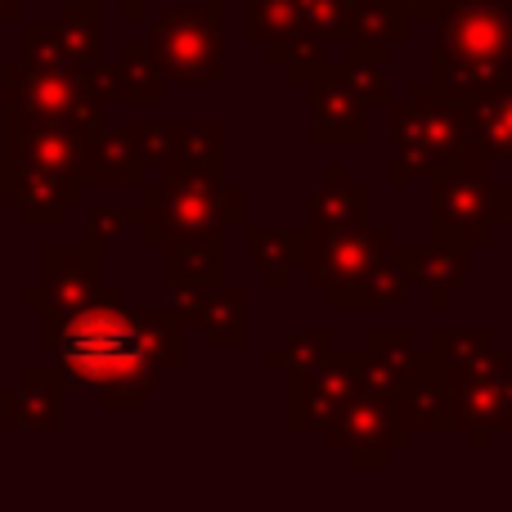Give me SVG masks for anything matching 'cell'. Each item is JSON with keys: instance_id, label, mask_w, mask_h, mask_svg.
<instances>
[{"instance_id": "obj_19", "label": "cell", "mask_w": 512, "mask_h": 512, "mask_svg": "<svg viewBox=\"0 0 512 512\" xmlns=\"http://www.w3.org/2000/svg\"><path fill=\"white\" fill-rule=\"evenodd\" d=\"M0 418L9 427H59V378L50 373L23 378L0 400Z\"/></svg>"}, {"instance_id": "obj_16", "label": "cell", "mask_w": 512, "mask_h": 512, "mask_svg": "<svg viewBox=\"0 0 512 512\" xmlns=\"http://www.w3.org/2000/svg\"><path fill=\"white\" fill-rule=\"evenodd\" d=\"M81 176L86 185H135L144 176V158L135 149L131 131H95L86 135V158H81Z\"/></svg>"}, {"instance_id": "obj_20", "label": "cell", "mask_w": 512, "mask_h": 512, "mask_svg": "<svg viewBox=\"0 0 512 512\" xmlns=\"http://www.w3.org/2000/svg\"><path fill=\"white\" fill-rule=\"evenodd\" d=\"M248 36L265 45L270 59H283L301 45V18L297 0H248Z\"/></svg>"}, {"instance_id": "obj_25", "label": "cell", "mask_w": 512, "mask_h": 512, "mask_svg": "<svg viewBox=\"0 0 512 512\" xmlns=\"http://www.w3.org/2000/svg\"><path fill=\"white\" fill-rule=\"evenodd\" d=\"M355 14V0H297V18H301V45L292 54H319V45L346 36Z\"/></svg>"}, {"instance_id": "obj_6", "label": "cell", "mask_w": 512, "mask_h": 512, "mask_svg": "<svg viewBox=\"0 0 512 512\" xmlns=\"http://www.w3.org/2000/svg\"><path fill=\"white\" fill-rule=\"evenodd\" d=\"M512 216V198L486 162L459 158L432 176V234L459 248H486Z\"/></svg>"}, {"instance_id": "obj_23", "label": "cell", "mask_w": 512, "mask_h": 512, "mask_svg": "<svg viewBox=\"0 0 512 512\" xmlns=\"http://www.w3.org/2000/svg\"><path fill=\"white\" fill-rule=\"evenodd\" d=\"M162 63L149 45L131 41L122 54V63H113V99H126V104H158L162 99Z\"/></svg>"}, {"instance_id": "obj_11", "label": "cell", "mask_w": 512, "mask_h": 512, "mask_svg": "<svg viewBox=\"0 0 512 512\" xmlns=\"http://www.w3.org/2000/svg\"><path fill=\"white\" fill-rule=\"evenodd\" d=\"M301 81H310V104H315V122H310V140L315 144H360L369 135L364 126V99L360 90L346 81V68H328V59H315Z\"/></svg>"}, {"instance_id": "obj_2", "label": "cell", "mask_w": 512, "mask_h": 512, "mask_svg": "<svg viewBox=\"0 0 512 512\" xmlns=\"http://www.w3.org/2000/svg\"><path fill=\"white\" fill-rule=\"evenodd\" d=\"M512 77V14L499 0H450L432 45V90L477 99Z\"/></svg>"}, {"instance_id": "obj_27", "label": "cell", "mask_w": 512, "mask_h": 512, "mask_svg": "<svg viewBox=\"0 0 512 512\" xmlns=\"http://www.w3.org/2000/svg\"><path fill=\"white\" fill-rule=\"evenodd\" d=\"M131 221H135L131 207H95V212H90V225H86V243H104V239L117 243Z\"/></svg>"}, {"instance_id": "obj_29", "label": "cell", "mask_w": 512, "mask_h": 512, "mask_svg": "<svg viewBox=\"0 0 512 512\" xmlns=\"http://www.w3.org/2000/svg\"><path fill=\"white\" fill-rule=\"evenodd\" d=\"M9 18H18V0H0V32H5Z\"/></svg>"}, {"instance_id": "obj_28", "label": "cell", "mask_w": 512, "mask_h": 512, "mask_svg": "<svg viewBox=\"0 0 512 512\" xmlns=\"http://www.w3.org/2000/svg\"><path fill=\"white\" fill-rule=\"evenodd\" d=\"M391 9H400V14L414 23V18H441V9L450 5V0H387Z\"/></svg>"}, {"instance_id": "obj_5", "label": "cell", "mask_w": 512, "mask_h": 512, "mask_svg": "<svg viewBox=\"0 0 512 512\" xmlns=\"http://www.w3.org/2000/svg\"><path fill=\"white\" fill-rule=\"evenodd\" d=\"M243 221V194L225 189L221 176L207 171H167L158 189L144 194V239H198V234H221L225 225Z\"/></svg>"}, {"instance_id": "obj_8", "label": "cell", "mask_w": 512, "mask_h": 512, "mask_svg": "<svg viewBox=\"0 0 512 512\" xmlns=\"http://www.w3.org/2000/svg\"><path fill=\"white\" fill-rule=\"evenodd\" d=\"M149 50L158 54L162 72L185 86L225 81V9L221 5H180L162 9L149 23Z\"/></svg>"}, {"instance_id": "obj_4", "label": "cell", "mask_w": 512, "mask_h": 512, "mask_svg": "<svg viewBox=\"0 0 512 512\" xmlns=\"http://www.w3.org/2000/svg\"><path fill=\"white\" fill-rule=\"evenodd\" d=\"M391 140H396V162L391 180H432L441 167L459 158H477L468 113L459 99L441 95L432 86H418L405 108L391 113Z\"/></svg>"}, {"instance_id": "obj_1", "label": "cell", "mask_w": 512, "mask_h": 512, "mask_svg": "<svg viewBox=\"0 0 512 512\" xmlns=\"http://www.w3.org/2000/svg\"><path fill=\"white\" fill-rule=\"evenodd\" d=\"M45 328L68 378L95 387L108 409H135L185 355V324L167 310H131L122 288H99L86 306Z\"/></svg>"}, {"instance_id": "obj_17", "label": "cell", "mask_w": 512, "mask_h": 512, "mask_svg": "<svg viewBox=\"0 0 512 512\" xmlns=\"http://www.w3.org/2000/svg\"><path fill=\"white\" fill-rule=\"evenodd\" d=\"M463 113H468L472 140H477L481 158L512 162V86L508 81L477 99H463Z\"/></svg>"}, {"instance_id": "obj_15", "label": "cell", "mask_w": 512, "mask_h": 512, "mask_svg": "<svg viewBox=\"0 0 512 512\" xmlns=\"http://www.w3.org/2000/svg\"><path fill=\"white\" fill-rule=\"evenodd\" d=\"M364 216H369V194H364L360 185H351L346 180V171L337 167L333 176L324 180V189H319L315 198H310V221H306V243L315 248V243L333 239V234H346V230H360Z\"/></svg>"}, {"instance_id": "obj_9", "label": "cell", "mask_w": 512, "mask_h": 512, "mask_svg": "<svg viewBox=\"0 0 512 512\" xmlns=\"http://www.w3.org/2000/svg\"><path fill=\"white\" fill-rule=\"evenodd\" d=\"M99 59L95 0H72L59 23H23V63L59 72H86Z\"/></svg>"}, {"instance_id": "obj_24", "label": "cell", "mask_w": 512, "mask_h": 512, "mask_svg": "<svg viewBox=\"0 0 512 512\" xmlns=\"http://www.w3.org/2000/svg\"><path fill=\"white\" fill-rule=\"evenodd\" d=\"M248 248L256 256V265L265 270V283L279 288L288 279L292 265H306V230H248Z\"/></svg>"}, {"instance_id": "obj_22", "label": "cell", "mask_w": 512, "mask_h": 512, "mask_svg": "<svg viewBox=\"0 0 512 512\" xmlns=\"http://www.w3.org/2000/svg\"><path fill=\"white\" fill-rule=\"evenodd\" d=\"M409 265H405V256L400 252H382L378 261H373V270L364 274V279H355L346 292H337V306H387V301H396V297H405L409 292Z\"/></svg>"}, {"instance_id": "obj_30", "label": "cell", "mask_w": 512, "mask_h": 512, "mask_svg": "<svg viewBox=\"0 0 512 512\" xmlns=\"http://www.w3.org/2000/svg\"><path fill=\"white\" fill-rule=\"evenodd\" d=\"M0 212H5V171H0Z\"/></svg>"}, {"instance_id": "obj_3", "label": "cell", "mask_w": 512, "mask_h": 512, "mask_svg": "<svg viewBox=\"0 0 512 512\" xmlns=\"http://www.w3.org/2000/svg\"><path fill=\"white\" fill-rule=\"evenodd\" d=\"M81 158V131L5 122V203H14L27 225H54L81 203Z\"/></svg>"}, {"instance_id": "obj_12", "label": "cell", "mask_w": 512, "mask_h": 512, "mask_svg": "<svg viewBox=\"0 0 512 512\" xmlns=\"http://www.w3.org/2000/svg\"><path fill=\"white\" fill-rule=\"evenodd\" d=\"M387 248H391V234L369 230V225L333 234V239L315 243V248L306 252V279L315 283V288H324L328 301H333L337 292H346L355 279H364V274L373 270V261H378Z\"/></svg>"}, {"instance_id": "obj_7", "label": "cell", "mask_w": 512, "mask_h": 512, "mask_svg": "<svg viewBox=\"0 0 512 512\" xmlns=\"http://www.w3.org/2000/svg\"><path fill=\"white\" fill-rule=\"evenodd\" d=\"M0 95H5V122L54 126V131H81V135H90L99 126V99L86 90L81 72L41 68V63H9Z\"/></svg>"}, {"instance_id": "obj_26", "label": "cell", "mask_w": 512, "mask_h": 512, "mask_svg": "<svg viewBox=\"0 0 512 512\" xmlns=\"http://www.w3.org/2000/svg\"><path fill=\"white\" fill-rule=\"evenodd\" d=\"M198 328H207V342L212 346H239L243 342V292L239 288H216L212 297L203 301V310H198L194 319Z\"/></svg>"}, {"instance_id": "obj_10", "label": "cell", "mask_w": 512, "mask_h": 512, "mask_svg": "<svg viewBox=\"0 0 512 512\" xmlns=\"http://www.w3.org/2000/svg\"><path fill=\"white\" fill-rule=\"evenodd\" d=\"M364 382V355L360 351H324L310 373H301L297 387V423L301 427H319V432H333L337 418L346 414L351 396Z\"/></svg>"}, {"instance_id": "obj_14", "label": "cell", "mask_w": 512, "mask_h": 512, "mask_svg": "<svg viewBox=\"0 0 512 512\" xmlns=\"http://www.w3.org/2000/svg\"><path fill=\"white\" fill-rule=\"evenodd\" d=\"M99 292V261L90 248H50L41 265V306L45 324L72 315L77 306H86Z\"/></svg>"}, {"instance_id": "obj_31", "label": "cell", "mask_w": 512, "mask_h": 512, "mask_svg": "<svg viewBox=\"0 0 512 512\" xmlns=\"http://www.w3.org/2000/svg\"><path fill=\"white\" fill-rule=\"evenodd\" d=\"M203 5H230V0H203Z\"/></svg>"}, {"instance_id": "obj_13", "label": "cell", "mask_w": 512, "mask_h": 512, "mask_svg": "<svg viewBox=\"0 0 512 512\" xmlns=\"http://www.w3.org/2000/svg\"><path fill=\"white\" fill-rule=\"evenodd\" d=\"M225 279V239L221 234H198V239H171L167 243V297L171 306H194L189 324L198 319L203 301L221 288Z\"/></svg>"}, {"instance_id": "obj_21", "label": "cell", "mask_w": 512, "mask_h": 512, "mask_svg": "<svg viewBox=\"0 0 512 512\" xmlns=\"http://www.w3.org/2000/svg\"><path fill=\"white\" fill-rule=\"evenodd\" d=\"M508 351H499L486 333H468V328H450V342H445V369L459 382L472 378H499L508 373Z\"/></svg>"}, {"instance_id": "obj_18", "label": "cell", "mask_w": 512, "mask_h": 512, "mask_svg": "<svg viewBox=\"0 0 512 512\" xmlns=\"http://www.w3.org/2000/svg\"><path fill=\"white\" fill-rule=\"evenodd\" d=\"M400 256H405V265H409V279L423 292H432L436 306H445L450 292L468 279V261H463L468 248H459V243L436 239V243H427V248H405Z\"/></svg>"}]
</instances>
